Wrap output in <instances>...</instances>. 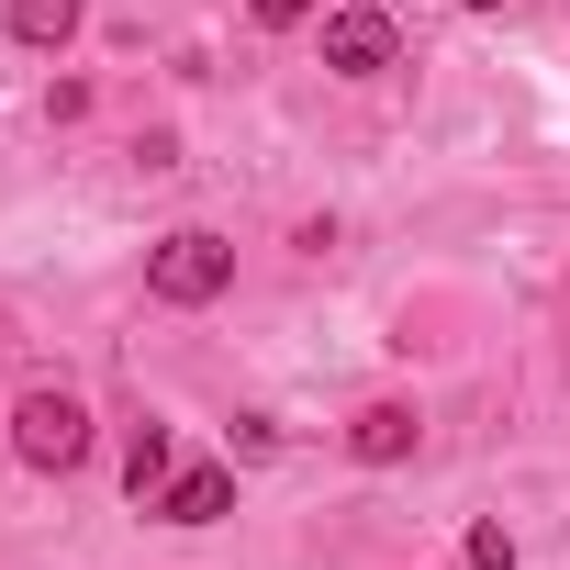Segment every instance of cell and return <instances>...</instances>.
Instances as JSON below:
<instances>
[{
  "instance_id": "cell-1",
  "label": "cell",
  "mask_w": 570,
  "mask_h": 570,
  "mask_svg": "<svg viewBox=\"0 0 570 570\" xmlns=\"http://www.w3.org/2000/svg\"><path fill=\"white\" fill-rule=\"evenodd\" d=\"M224 292H235V246H224L213 224H179V235L146 246V303L202 314V303H224Z\"/></svg>"
},
{
  "instance_id": "cell-2",
  "label": "cell",
  "mask_w": 570,
  "mask_h": 570,
  "mask_svg": "<svg viewBox=\"0 0 570 570\" xmlns=\"http://www.w3.org/2000/svg\"><path fill=\"white\" fill-rule=\"evenodd\" d=\"M12 459H23V470H46V481H68V470L90 459V403H79V392H57V381H35V392L12 403Z\"/></svg>"
},
{
  "instance_id": "cell-3",
  "label": "cell",
  "mask_w": 570,
  "mask_h": 570,
  "mask_svg": "<svg viewBox=\"0 0 570 570\" xmlns=\"http://www.w3.org/2000/svg\"><path fill=\"white\" fill-rule=\"evenodd\" d=\"M392 57H403L392 12H325V68H336V79H381Z\"/></svg>"
},
{
  "instance_id": "cell-4",
  "label": "cell",
  "mask_w": 570,
  "mask_h": 570,
  "mask_svg": "<svg viewBox=\"0 0 570 570\" xmlns=\"http://www.w3.org/2000/svg\"><path fill=\"white\" fill-rule=\"evenodd\" d=\"M414 448H425V414H414V403H358V414H347V459H358V470H403Z\"/></svg>"
},
{
  "instance_id": "cell-5",
  "label": "cell",
  "mask_w": 570,
  "mask_h": 570,
  "mask_svg": "<svg viewBox=\"0 0 570 570\" xmlns=\"http://www.w3.org/2000/svg\"><path fill=\"white\" fill-rule=\"evenodd\" d=\"M224 514H235V470H213V459L168 470V492H157V525H224Z\"/></svg>"
},
{
  "instance_id": "cell-6",
  "label": "cell",
  "mask_w": 570,
  "mask_h": 570,
  "mask_svg": "<svg viewBox=\"0 0 570 570\" xmlns=\"http://www.w3.org/2000/svg\"><path fill=\"white\" fill-rule=\"evenodd\" d=\"M168 470H179V448H168V425H135V436H124V492H135V514H157V492H168Z\"/></svg>"
},
{
  "instance_id": "cell-7",
  "label": "cell",
  "mask_w": 570,
  "mask_h": 570,
  "mask_svg": "<svg viewBox=\"0 0 570 570\" xmlns=\"http://www.w3.org/2000/svg\"><path fill=\"white\" fill-rule=\"evenodd\" d=\"M79 23H90V0H12V46H35V57L79 46Z\"/></svg>"
},
{
  "instance_id": "cell-8",
  "label": "cell",
  "mask_w": 570,
  "mask_h": 570,
  "mask_svg": "<svg viewBox=\"0 0 570 570\" xmlns=\"http://www.w3.org/2000/svg\"><path fill=\"white\" fill-rule=\"evenodd\" d=\"M246 23H257V35H303L314 0H246Z\"/></svg>"
},
{
  "instance_id": "cell-9",
  "label": "cell",
  "mask_w": 570,
  "mask_h": 570,
  "mask_svg": "<svg viewBox=\"0 0 570 570\" xmlns=\"http://www.w3.org/2000/svg\"><path fill=\"white\" fill-rule=\"evenodd\" d=\"M470 570H514V537L503 525H470Z\"/></svg>"
},
{
  "instance_id": "cell-10",
  "label": "cell",
  "mask_w": 570,
  "mask_h": 570,
  "mask_svg": "<svg viewBox=\"0 0 570 570\" xmlns=\"http://www.w3.org/2000/svg\"><path fill=\"white\" fill-rule=\"evenodd\" d=\"M470 12H503V0H470Z\"/></svg>"
}]
</instances>
